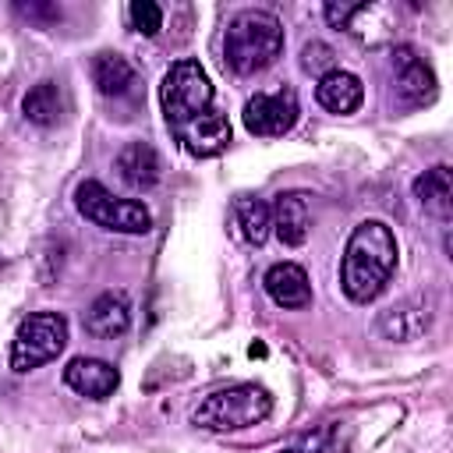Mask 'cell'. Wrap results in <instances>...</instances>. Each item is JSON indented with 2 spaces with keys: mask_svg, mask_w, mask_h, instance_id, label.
Wrapping results in <instances>:
<instances>
[{
  "mask_svg": "<svg viewBox=\"0 0 453 453\" xmlns=\"http://www.w3.org/2000/svg\"><path fill=\"white\" fill-rule=\"evenodd\" d=\"M393 96L400 106H425L435 99V74L411 46L393 50Z\"/></svg>",
  "mask_w": 453,
  "mask_h": 453,
  "instance_id": "9",
  "label": "cell"
},
{
  "mask_svg": "<svg viewBox=\"0 0 453 453\" xmlns=\"http://www.w3.org/2000/svg\"><path fill=\"white\" fill-rule=\"evenodd\" d=\"M127 326H131V304H127L124 290L99 294L85 311V329L99 340H113V336L127 333Z\"/></svg>",
  "mask_w": 453,
  "mask_h": 453,
  "instance_id": "14",
  "label": "cell"
},
{
  "mask_svg": "<svg viewBox=\"0 0 453 453\" xmlns=\"http://www.w3.org/2000/svg\"><path fill=\"white\" fill-rule=\"evenodd\" d=\"M322 14L333 28L350 32L365 46L386 42L396 28V7H389V4H336V0H329L322 7Z\"/></svg>",
  "mask_w": 453,
  "mask_h": 453,
  "instance_id": "7",
  "label": "cell"
},
{
  "mask_svg": "<svg viewBox=\"0 0 453 453\" xmlns=\"http://www.w3.org/2000/svg\"><path fill=\"white\" fill-rule=\"evenodd\" d=\"M64 382L88 400H106L120 386V372L103 357H71L64 368Z\"/></svg>",
  "mask_w": 453,
  "mask_h": 453,
  "instance_id": "11",
  "label": "cell"
},
{
  "mask_svg": "<svg viewBox=\"0 0 453 453\" xmlns=\"http://www.w3.org/2000/svg\"><path fill=\"white\" fill-rule=\"evenodd\" d=\"M414 198L428 216L449 219V212H453V170L446 163H439V166L425 170L421 177H414Z\"/></svg>",
  "mask_w": 453,
  "mask_h": 453,
  "instance_id": "17",
  "label": "cell"
},
{
  "mask_svg": "<svg viewBox=\"0 0 453 453\" xmlns=\"http://www.w3.org/2000/svg\"><path fill=\"white\" fill-rule=\"evenodd\" d=\"M244 127L258 138H280L287 134L297 117H301V106H297V96L290 85H280V88H269V92H255L248 103H244Z\"/></svg>",
  "mask_w": 453,
  "mask_h": 453,
  "instance_id": "8",
  "label": "cell"
},
{
  "mask_svg": "<svg viewBox=\"0 0 453 453\" xmlns=\"http://www.w3.org/2000/svg\"><path fill=\"white\" fill-rule=\"evenodd\" d=\"M301 67L304 71H311V74H329V71H336V64H333V50L326 46V42H308L304 46V53H301Z\"/></svg>",
  "mask_w": 453,
  "mask_h": 453,
  "instance_id": "24",
  "label": "cell"
},
{
  "mask_svg": "<svg viewBox=\"0 0 453 453\" xmlns=\"http://www.w3.org/2000/svg\"><path fill=\"white\" fill-rule=\"evenodd\" d=\"M234 230L251 248L265 244V237L273 234V209L262 198H255V195L234 198Z\"/></svg>",
  "mask_w": 453,
  "mask_h": 453,
  "instance_id": "18",
  "label": "cell"
},
{
  "mask_svg": "<svg viewBox=\"0 0 453 453\" xmlns=\"http://www.w3.org/2000/svg\"><path fill=\"white\" fill-rule=\"evenodd\" d=\"M283 53V25L269 11H241L223 35V57L234 74H258Z\"/></svg>",
  "mask_w": 453,
  "mask_h": 453,
  "instance_id": "2",
  "label": "cell"
},
{
  "mask_svg": "<svg viewBox=\"0 0 453 453\" xmlns=\"http://www.w3.org/2000/svg\"><path fill=\"white\" fill-rule=\"evenodd\" d=\"M347 449H350V428L343 421H326L287 442L280 453H347Z\"/></svg>",
  "mask_w": 453,
  "mask_h": 453,
  "instance_id": "19",
  "label": "cell"
},
{
  "mask_svg": "<svg viewBox=\"0 0 453 453\" xmlns=\"http://www.w3.org/2000/svg\"><path fill=\"white\" fill-rule=\"evenodd\" d=\"M21 110H25V117L32 124H42V127L57 124L64 117V92H60V85L50 81V78L46 81H35L25 92V99H21Z\"/></svg>",
  "mask_w": 453,
  "mask_h": 453,
  "instance_id": "20",
  "label": "cell"
},
{
  "mask_svg": "<svg viewBox=\"0 0 453 453\" xmlns=\"http://www.w3.org/2000/svg\"><path fill=\"white\" fill-rule=\"evenodd\" d=\"M315 99H319V106H326L329 113H354V110L365 103V85H361L357 74L336 67V71H329V74L319 78Z\"/></svg>",
  "mask_w": 453,
  "mask_h": 453,
  "instance_id": "16",
  "label": "cell"
},
{
  "mask_svg": "<svg viewBox=\"0 0 453 453\" xmlns=\"http://www.w3.org/2000/svg\"><path fill=\"white\" fill-rule=\"evenodd\" d=\"M127 21H131L134 32H142V35H156V32L163 28V11H159L152 0H134V4L127 7Z\"/></svg>",
  "mask_w": 453,
  "mask_h": 453,
  "instance_id": "23",
  "label": "cell"
},
{
  "mask_svg": "<svg viewBox=\"0 0 453 453\" xmlns=\"http://www.w3.org/2000/svg\"><path fill=\"white\" fill-rule=\"evenodd\" d=\"M396 255H400V248H396L393 226L382 219H361L350 230V237L343 244V258H340L343 294L354 304L375 301L396 269Z\"/></svg>",
  "mask_w": 453,
  "mask_h": 453,
  "instance_id": "1",
  "label": "cell"
},
{
  "mask_svg": "<svg viewBox=\"0 0 453 453\" xmlns=\"http://www.w3.org/2000/svg\"><path fill=\"white\" fill-rule=\"evenodd\" d=\"M428 322H432V315L425 304H396L379 315V333L386 340H414L428 329Z\"/></svg>",
  "mask_w": 453,
  "mask_h": 453,
  "instance_id": "21",
  "label": "cell"
},
{
  "mask_svg": "<svg viewBox=\"0 0 453 453\" xmlns=\"http://www.w3.org/2000/svg\"><path fill=\"white\" fill-rule=\"evenodd\" d=\"M159 103H163L170 127H180L191 117L205 113L212 106V81H209L205 67L198 60L170 64V71L163 74V85H159Z\"/></svg>",
  "mask_w": 453,
  "mask_h": 453,
  "instance_id": "5",
  "label": "cell"
},
{
  "mask_svg": "<svg viewBox=\"0 0 453 453\" xmlns=\"http://www.w3.org/2000/svg\"><path fill=\"white\" fill-rule=\"evenodd\" d=\"M18 11H21L25 18H42V14L60 18V11H57V7H39V4H18Z\"/></svg>",
  "mask_w": 453,
  "mask_h": 453,
  "instance_id": "25",
  "label": "cell"
},
{
  "mask_svg": "<svg viewBox=\"0 0 453 453\" xmlns=\"http://www.w3.org/2000/svg\"><path fill=\"white\" fill-rule=\"evenodd\" d=\"M269 414H273L269 389L255 386V382H237V386L209 393L191 411V421L209 432H237V428H251V425L265 421Z\"/></svg>",
  "mask_w": 453,
  "mask_h": 453,
  "instance_id": "3",
  "label": "cell"
},
{
  "mask_svg": "<svg viewBox=\"0 0 453 453\" xmlns=\"http://www.w3.org/2000/svg\"><path fill=\"white\" fill-rule=\"evenodd\" d=\"M92 81L103 96H124L134 88V67L120 57V53H99L92 60Z\"/></svg>",
  "mask_w": 453,
  "mask_h": 453,
  "instance_id": "22",
  "label": "cell"
},
{
  "mask_svg": "<svg viewBox=\"0 0 453 453\" xmlns=\"http://www.w3.org/2000/svg\"><path fill=\"white\" fill-rule=\"evenodd\" d=\"M67 347V319L60 311H32L21 319L14 343H11V368L18 375L53 361Z\"/></svg>",
  "mask_w": 453,
  "mask_h": 453,
  "instance_id": "6",
  "label": "cell"
},
{
  "mask_svg": "<svg viewBox=\"0 0 453 453\" xmlns=\"http://www.w3.org/2000/svg\"><path fill=\"white\" fill-rule=\"evenodd\" d=\"M273 209V234L287 244V248H297L308 241V230H311V209H308V198L301 191H283L276 195V202L269 205Z\"/></svg>",
  "mask_w": 453,
  "mask_h": 453,
  "instance_id": "12",
  "label": "cell"
},
{
  "mask_svg": "<svg viewBox=\"0 0 453 453\" xmlns=\"http://www.w3.org/2000/svg\"><path fill=\"white\" fill-rule=\"evenodd\" d=\"M262 287H265V294L280 308H308L311 304V283H308V273L297 262H276V265H269Z\"/></svg>",
  "mask_w": 453,
  "mask_h": 453,
  "instance_id": "13",
  "label": "cell"
},
{
  "mask_svg": "<svg viewBox=\"0 0 453 453\" xmlns=\"http://www.w3.org/2000/svg\"><path fill=\"white\" fill-rule=\"evenodd\" d=\"M117 173L127 188L134 191H145L159 180L163 173V163H159V152L149 145V142H127L120 152H117Z\"/></svg>",
  "mask_w": 453,
  "mask_h": 453,
  "instance_id": "15",
  "label": "cell"
},
{
  "mask_svg": "<svg viewBox=\"0 0 453 453\" xmlns=\"http://www.w3.org/2000/svg\"><path fill=\"white\" fill-rule=\"evenodd\" d=\"M74 209L110 234H145L152 226V212L138 198H117L99 180H81L74 188Z\"/></svg>",
  "mask_w": 453,
  "mask_h": 453,
  "instance_id": "4",
  "label": "cell"
},
{
  "mask_svg": "<svg viewBox=\"0 0 453 453\" xmlns=\"http://www.w3.org/2000/svg\"><path fill=\"white\" fill-rule=\"evenodd\" d=\"M173 131H177L180 145H184L191 156H198V159L219 156V152L230 145V120H226L223 113H216V110H205V113L191 117L188 124H180V127H173Z\"/></svg>",
  "mask_w": 453,
  "mask_h": 453,
  "instance_id": "10",
  "label": "cell"
}]
</instances>
